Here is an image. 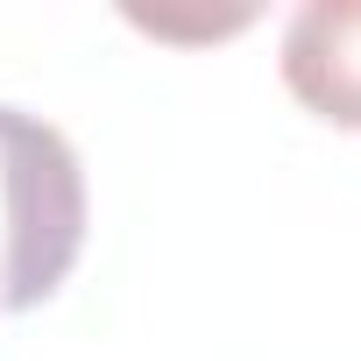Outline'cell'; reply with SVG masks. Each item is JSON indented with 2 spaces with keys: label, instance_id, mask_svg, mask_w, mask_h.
<instances>
[{
  "label": "cell",
  "instance_id": "obj_1",
  "mask_svg": "<svg viewBox=\"0 0 361 361\" xmlns=\"http://www.w3.org/2000/svg\"><path fill=\"white\" fill-rule=\"evenodd\" d=\"M85 248L78 149L22 106H0V312H29L64 290Z\"/></svg>",
  "mask_w": 361,
  "mask_h": 361
},
{
  "label": "cell",
  "instance_id": "obj_2",
  "mask_svg": "<svg viewBox=\"0 0 361 361\" xmlns=\"http://www.w3.org/2000/svg\"><path fill=\"white\" fill-rule=\"evenodd\" d=\"M283 85L333 128H361V0H312L283 29Z\"/></svg>",
  "mask_w": 361,
  "mask_h": 361
}]
</instances>
